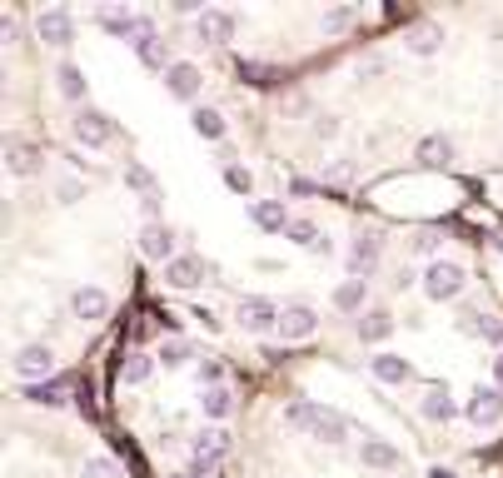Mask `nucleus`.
<instances>
[{
    "instance_id": "f257e3e1",
    "label": "nucleus",
    "mask_w": 503,
    "mask_h": 478,
    "mask_svg": "<svg viewBox=\"0 0 503 478\" xmlns=\"http://www.w3.org/2000/svg\"><path fill=\"white\" fill-rule=\"evenodd\" d=\"M284 424L310 434V438H319V444H344V438H349V419H344L339 409L314 404V399H294V404L284 409Z\"/></svg>"
},
{
    "instance_id": "f03ea898",
    "label": "nucleus",
    "mask_w": 503,
    "mask_h": 478,
    "mask_svg": "<svg viewBox=\"0 0 503 478\" xmlns=\"http://www.w3.org/2000/svg\"><path fill=\"white\" fill-rule=\"evenodd\" d=\"M463 284H469V269H463L459 259H428L424 279H418V289H424L434 304H454V299L463 294Z\"/></svg>"
},
{
    "instance_id": "7ed1b4c3",
    "label": "nucleus",
    "mask_w": 503,
    "mask_h": 478,
    "mask_svg": "<svg viewBox=\"0 0 503 478\" xmlns=\"http://www.w3.org/2000/svg\"><path fill=\"white\" fill-rule=\"evenodd\" d=\"M229 448H235L229 428H200V434L190 438V473L214 478V468H220V458H225Z\"/></svg>"
},
{
    "instance_id": "20e7f679",
    "label": "nucleus",
    "mask_w": 503,
    "mask_h": 478,
    "mask_svg": "<svg viewBox=\"0 0 503 478\" xmlns=\"http://www.w3.org/2000/svg\"><path fill=\"white\" fill-rule=\"evenodd\" d=\"M11 369L21 383H45V379H55V349L50 344H21Z\"/></svg>"
},
{
    "instance_id": "39448f33",
    "label": "nucleus",
    "mask_w": 503,
    "mask_h": 478,
    "mask_svg": "<svg viewBox=\"0 0 503 478\" xmlns=\"http://www.w3.org/2000/svg\"><path fill=\"white\" fill-rule=\"evenodd\" d=\"M314 329H319V309L314 304H300V299H294V304H284L279 309V339L284 344H300V339H314Z\"/></svg>"
},
{
    "instance_id": "423d86ee",
    "label": "nucleus",
    "mask_w": 503,
    "mask_h": 478,
    "mask_svg": "<svg viewBox=\"0 0 503 478\" xmlns=\"http://www.w3.org/2000/svg\"><path fill=\"white\" fill-rule=\"evenodd\" d=\"M463 414H469V424H473V428H493V424H503V389H499V383H479V389L469 393Z\"/></svg>"
},
{
    "instance_id": "0eeeda50",
    "label": "nucleus",
    "mask_w": 503,
    "mask_h": 478,
    "mask_svg": "<svg viewBox=\"0 0 503 478\" xmlns=\"http://www.w3.org/2000/svg\"><path fill=\"white\" fill-rule=\"evenodd\" d=\"M95 21L105 25L110 35H120V41H130V45H135V41H145V35L155 31V25H150V15L120 11V5H100V11H95Z\"/></svg>"
},
{
    "instance_id": "6e6552de",
    "label": "nucleus",
    "mask_w": 503,
    "mask_h": 478,
    "mask_svg": "<svg viewBox=\"0 0 503 478\" xmlns=\"http://www.w3.org/2000/svg\"><path fill=\"white\" fill-rule=\"evenodd\" d=\"M235 319L245 334H269V329H279V304L265 294H249V299H239Z\"/></svg>"
},
{
    "instance_id": "1a4fd4ad",
    "label": "nucleus",
    "mask_w": 503,
    "mask_h": 478,
    "mask_svg": "<svg viewBox=\"0 0 503 478\" xmlns=\"http://www.w3.org/2000/svg\"><path fill=\"white\" fill-rule=\"evenodd\" d=\"M70 135L80 140L85 149H105L110 140H115V125H110V115H100V110H76V120H70Z\"/></svg>"
},
{
    "instance_id": "9d476101",
    "label": "nucleus",
    "mask_w": 503,
    "mask_h": 478,
    "mask_svg": "<svg viewBox=\"0 0 503 478\" xmlns=\"http://www.w3.org/2000/svg\"><path fill=\"white\" fill-rule=\"evenodd\" d=\"M194 31H200V41H210V45H229V41H235V31H239V15L220 11V5H204L200 21H194Z\"/></svg>"
},
{
    "instance_id": "9b49d317",
    "label": "nucleus",
    "mask_w": 503,
    "mask_h": 478,
    "mask_svg": "<svg viewBox=\"0 0 503 478\" xmlns=\"http://www.w3.org/2000/svg\"><path fill=\"white\" fill-rule=\"evenodd\" d=\"M35 31H40L45 45H60V50H65V45L76 41V15L65 11V5H50V11L35 15Z\"/></svg>"
},
{
    "instance_id": "f8f14e48",
    "label": "nucleus",
    "mask_w": 503,
    "mask_h": 478,
    "mask_svg": "<svg viewBox=\"0 0 503 478\" xmlns=\"http://www.w3.org/2000/svg\"><path fill=\"white\" fill-rule=\"evenodd\" d=\"M139 255L150 259V265H170L175 255V230L170 224H139Z\"/></svg>"
},
{
    "instance_id": "ddd939ff",
    "label": "nucleus",
    "mask_w": 503,
    "mask_h": 478,
    "mask_svg": "<svg viewBox=\"0 0 503 478\" xmlns=\"http://www.w3.org/2000/svg\"><path fill=\"white\" fill-rule=\"evenodd\" d=\"M70 314H76L80 324H100V319L110 314V294L100 284H80L76 294H70Z\"/></svg>"
},
{
    "instance_id": "4468645a",
    "label": "nucleus",
    "mask_w": 503,
    "mask_h": 478,
    "mask_svg": "<svg viewBox=\"0 0 503 478\" xmlns=\"http://www.w3.org/2000/svg\"><path fill=\"white\" fill-rule=\"evenodd\" d=\"M379 255H384V245H379V234H359V239H354L349 245V279H369L379 269Z\"/></svg>"
},
{
    "instance_id": "2eb2a0df",
    "label": "nucleus",
    "mask_w": 503,
    "mask_h": 478,
    "mask_svg": "<svg viewBox=\"0 0 503 478\" xmlns=\"http://www.w3.org/2000/svg\"><path fill=\"white\" fill-rule=\"evenodd\" d=\"M418 414H424L428 424H449V419L459 414V404H454L449 383H428V389H424V399H418Z\"/></svg>"
},
{
    "instance_id": "dca6fc26",
    "label": "nucleus",
    "mask_w": 503,
    "mask_h": 478,
    "mask_svg": "<svg viewBox=\"0 0 503 478\" xmlns=\"http://www.w3.org/2000/svg\"><path fill=\"white\" fill-rule=\"evenodd\" d=\"M444 41H449V35H444V25H414V31H409V41H404V50L409 55H418V60H434V55L444 50Z\"/></svg>"
},
{
    "instance_id": "f3484780",
    "label": "nucleus",
    "mask_w": 503,
    "mask_h": 478,
    "mask_svg": "<svg viewBox=\"0 0 503 478\" xmlns=\"http://www.w3.org/2000/svg\"><path fill=\"white\" fill-rule=\"evenodd\" d=\"M165 90H170L175 100H194V95H200V65L175 60L170 70H165Z\"/></svg>"
},
{
    "instance_id": "a211bd4d",
    "label": "nucleus",
    "mask_w": 503,
    "mask_h": 478,
    "mask_svg": "<svg viewBox=\"0 0 503 478\" xmlns=\"http://www.w3.org/2000/svg\"><path fill=\"white\" fill-rule=\"evenodd\" d=\"M249 214H255V224L265 234H284V230H290V220H294V214L284 210V200H255V204H249Z\"/></svg>"
},
{
    "instance_id": "6ab92c4d",
    "label": "nucleus",
    "mask_w": 503,
    "mask_h": 478,
    "mask_svg": "<svg viewBox=\"0 0 503 478\" xmlns=\"http://www.w3.org/2000/svg\"><path fill=\"white\" fill-rule=\"evenodd\" d=\"M5 170L31 180V175L40 170V149H35L31 140H11V145H5Z\"/></svg>"
},
{
    "instance_id": "aec40b11",
    "label": "nucleus",
    "mask_w": 503,
    "mask_h": 478,
    "mask_svg": "<svg viewBox=\"0 0 503 478\" xmlns=\"http://www.w3.org/2000/svg\"><path fill=\"white\" fill-rule=\"evenodd\" d=\"M369 369H374V379L379 383H409L414 379V364L404 359V354H374V359H369Z\"/></svg>"
},
{
    "instance_id": "412c9836",
    "label": "nucleus",
    "mask_w": 503,
    "mask_h": 478,
    "mask_svg": "<svg viewBox=\"0 0 503 478\" xmlns=\"http://www.w3.org/2000/svg\"><path fill=\"white\" fill-rule=\"evenodd\" d=\"M359 464L389 473V468H399V448L384 444V438H374V434H364V444H359Z\"/></svg>"
},
{
    "instance_id": "4be33fe9",
    "label": "nucleus",
    "mask_w": 503,
    "mask_h": 478,
    "mask_svg": "<svg viewBox=\"0 0 503 478\" xmlns=\"http://www.w3.org/2000/svg\"><path fill=\"white\" fill-rule=\"evenodd\" d=\"M200 279H204V265L194 255H180V259L165 265V284H170V289H194Z\"/></svg>"
},
{
    "instance_id": "5701e85b",
    "label": "nucleus",
    "mask_w": 503,
    "mask_h": 478,
    "mask_svg": "<svg viewBox=\"0 0 503 478\" xmlns=\"http://www.w3.org/2000/svg\"><path fill=\"white\" fill-rule=\"evenodd\" d=\"M200 414H204V419H214V424H220V419H229V414H235V393H229L225 383H214V389H200Z\"/></svg>"
},
{
    "instance_id": "b1692460",
    "label": "nucleus",
    "mask_w": 503,
    "mask_h": 478,
    "mask_svg": "<svg viewBox=\"0 0 503 478\" xmlns=\"http://www.w3.org/2000/svg\"><path fill=\"white\" fill-rule=\"evenodd\" d=\"M190 125H194V135H200V140H225V115H220V110H214V105H194L190 110Z\"/></svg>"
},
{
    "instance_id": "393cba45",
    "label": "nucleus",
    "mask_w": 503,
    "mask_h": 478,
    "mask_svg": "<svg viewBox=\"0 0 503 478\" xmlns=\"http://www.w3.org/2000/svg\"><path fill=\"white\" fill-rule=\"evenodd\" d=\"M150 374H155V354H125V364H120V383H130V389L150 383Z\"/></svg>"
},
{
    "instance_id": "a878e982",
    "label": "nucleus",
    "mask_w": 503,
    "mask_h": 478,
    "mask_svg": "<svg viewBox=\"0 0 503 478\" xmlns=\"http://www.w3.org/2000/svg\"><path fill=\"white\" fill-rule=\"evenodd\" d=\"M389 334H394V319H389L384 309H369V314L359 319V339L364 344H384Z\"/></svg>"
},
{
    "instance_id": "bb28decb",
    "label": "nucleus",
    "mask_w": 503,
    "mask_h": 478,
    "mask_svg": "<svg viewBox=\"0 0 503 478\" xmlns=\"http://www.w3.org/2000/svg\"><path fill=\"white\" fill-rule=\"evenodd\" d=\"M414 155H418V165H449V159H454V140H444V135H424Z\"/></svg>"
},
{
    "instance_id": "cd10ccee",
    "label": "nucleus",
    "mask_w": 503,
    "mask_h": 478,
    "mask_svg": "<svg viewBox=\"0 0 503 478\" xmlns=\"http://www.w3.org/2000/svg\"><path fill=\"white\" fill-rule=\"evenodd\" d=\"M364 299H369V279H344V284L334 289V309H344V314L364 309Z\"/></svg>"
},
{
    "instance_id": "c85d7f7f",
    "label": "nucleus",
    "mask_w": 503,
    "mask_h": 478,
    "mask_svg": "<svg viewBox=\"0 0 503 478\" xmlns=\"http://www.w3.org/2000/svg\"><path fill=\"white\" fill-rule=\"evenodd\" d=\"M55 86H60L65 100H85V70H80L76 60H65L60 70H55Z\"/></svg>"
},
{
    "instance_id": "c756f323",
    "label": "nucleus",
    "mask_w": 503,
    "mask_h": 478,
    "mask_svg": "<svg viewBox=\"0 0 503 478\" xmlns=\"http://www.w3.org/2000/svg\"><path fill=\"white\" fill-rule=\"evenodd\" d=\"M135 55H139V60H145V65H150V70H170V50H165V41H160V35H145V41H135Z\"/></svg>"
},
{
    "instance_id": "7c9ffc66",
    "label": "nucleus",
    "mask_w": 503,
    "mask_h": 478,
    "mask_svg": "<svg viewBox=\"0 0 503 478\" xmlns=\"http://www.w3.org/2000/svg\"><path fill=\"white\" fill-rule=\"evenodd\" d=\"M80 478H125V464L110 454H90L85 464H80Z\"/></svg>"
},
{
    "instance_id": "2f4dec72",
    "label": "nucleus",
    "mask_w": 503,
    "mask_h": 478,
    "mask_svg": "<svg viewBox=\"0 0 503 478\" xmlns=\"http://www.w3.org/2000/svg\"><path fill=\"white\" fill-rule=\"evenodd\" d=\"M469 329L479 334L483 344H493V349L503 354V319H493V314H469Z\"/></svg>"
},
{
    "instance_id": "473e14b6",
    "label": "nucleus",
    "mask_w": 503,
    "mask_h": 478,
    "mask_svg": "<svg viewBox=\"0 0 503 478\" xmlns=\"http://www.w3.org/2000/svg\"><path fill=\"white\" fill-rule=\"evenodd\" d=\"M190 354H194V344L175 334V339H165V344H160V354H155V359H160L165 369H180V364H190Z\"/></svg>"
},
{
    "instance_id": "72a5a7b5",
    "label": "nucleus",
    "mask_w": 503,
    "mask_h": 478,
    "mask_svg": "<svg viewBox=\"0 0 503 478\" xmlns=\"http://www.w3.org/2000/svg\"><path fill=\"white\" fill-rule=\"evenodd\" d=\"M294 239V245H304V249H324V234H319V224L314 220H290V230H284Z\"/></svg>"
},
{
    "instance_id": "f704fd0d",
    "label": "nucleus",
    "mask_w": 503,
    "mask_h": 478,
    "mask_svg": "<svg viewBox=\"0 0 503 478\" xmlns=\"http://www.w3.org/2000/svg\"><path fill=\"white\" fill-rule=\"evenodd\" d=\"M354 21H359V11H354V5H334V11H324L319 25H324V35H344Z\"/></svg>"
},
{
    "instance_id": "c9c22d12",
    "label": "nucleus",
    "mask_w": 503,
    "mask_h": 478,
    "mask_svg": "<svg viewBox=\"0 0 503 478\" xmlns=\"http://www.w3.org/2000/svg\"><path fill=\"white\" fill-rule=\"evenodd\" d=\"M125 185H130V190H139V200H145V194H160V190H155V175L145 170V165H125Z\"/></svg>"
},
{
    "instance_id": "e433bc0d",
    "label": "nucleus",
    "mask_w": 503,
    "mask_h": 478,
    "mask_svg": "<svg viewBox=\"0 0 503 478\" xmlns=\"http://www.w3.org/2000/svg\"><path fill=\"white\" fill-rule=\"evenodd\" d=\"M31 399H35V404H65V383H60V379L35 383V389H31Z\"/></svg>"
},
{
    "instance_id": "4c0bfd02",
    "label": "nucleus",
    "mask_w": 503,
    "mask_h": 478,
    "mask_svg": "<svg viewBox=\"0 0 503 478\" xmlns=\"http://www.w3.org/2000/svg\"><path fill=\"white\" fill-rule=\"evenodd\" d=\"M225 185H229V190H239V194H249V190H255V175H249L245 165H229V170H225Z\"/></svg>"
},
{
    "instance_id": "58836bf2",
    "label": "nucleus",
    "mask_w": 503,
    "mask_h": 478,
    "mask_svg": "<svg viewBox=\"0 0 503 478\" xmlns=\"http://www.w3.org/2000/svg\"><path fill=\"white\" fill-rule=\"evenodd\" d=\"M414 249H418V255H434V249H439V234H434V230H424V234L414 239Z\"/></svg>"
},
{
    "instance_id": "ea45409f",
    "label": "nucleus",
    "mask_w": 503,
    "mask_h": 478,
    "mask_svg": "<svg viewBox=\"0 0 503 478\" xmlns=\"http://www.w3.org/2000/svg\"><path fill=\"white\" fill-rule=\"evenodd\" d=\"M194 319H200V324H204V329H220V314H214V309H194Z\"/></svg>"
},
{
    "instance_id": "a19ab883",
    "label": "nucleus",
    "mask_w": 503,
    "mask_h": 478,
    "mask_svg": "<svg viewBox=\"0 0 503 478\" xmlns=\"http://www.w3.org/2000/svg\"><path fill=\"white\" fill-rule=\"evenodd\" d=\"M60 200H65V204L80 200V185H76V180H60Z\"/></svg>"
},
{
    "instance_id": "79ce46f5",
    "label": "nucleus",
    "mask_w": 503,
    "mask_h": 478,
    "mask_svg": "<svg viewBox=\"0 0 503 478\" xmlns=\"http://www.w3.org/2000/svg\"><path fill=\"white\" fill-rule=\"evenodd\" d=\"M493 383L503 389V354H493Z\"/></svg>"
},
{
    "instance_id": "37998d69",
    "label": "nucleus",
    "mask_w": 503,
    "mask_h": 478,
    "mask_svg": "<svg viewBox=\"0 0 503 478\" xmlns=\"http://www.w3.org/2000/svg\"><path fill=\"white\" fill-rule=\"evenodd\" d=\"M428 478H459V473H454V468H434Z\"/></svg>"
}]
</instances>
